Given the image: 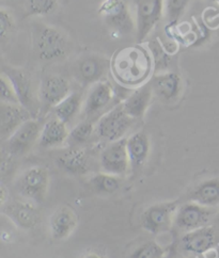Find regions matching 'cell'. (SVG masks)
Here are the masks:
<instances>
[{
	"instance_id": "1",
	"label": "cell",
	"mask_w": 219,
	"mask_h": 258,
	"mask_svg": "<svg viewBox=\"0 0 219 258\" xmlns=\"http://www.w3.org/2000/svg\"><path fill=\"white\" fill-rule=\"evenodd\" d=\"M154 68L151 52L141 44L118 49L111 60V72L118 84L139 88L147 82Z\"/></svg>"
},
{
	"instance_id": "10",
	"label": "cell",
	"mask_w": 219,
	"mask_h": 258,
	"mask_svg": "<svg viewBox=\"0 0 219 258\" xmlns=\"http://www.w3.org/2000/svg\"><path fill=\"white\" fill-rule=\"evenodd\" d=\"M211 219L212 211L208 207L190 201L178 208L173 225L180 232L186 234L207 226Z\"/></svg>"
},
{
	"instance_id": "38",
	"label": "cell",
	"mask_w": 219,
	"mask_h": 258,
	"mask_svg": "<svg viewBox=\"0 0 219 258\" xmlns=\"http://www.w3.org/2000/svg\"><path fill=\"white\" fill-rule=\"evenodd\" d=\"M206 2H212V3H216V2H219V0H206Z\"/></svg>"
},
{
	"instance_id": "20",
	"label": "cell",
	"mask_w": 219,
	"mask_h": 258,
	"mask_svg": "<svg viewBox=\"0 0 219 258\" xmlns=\"http://www.w3.org/2000/svg\"><path fill=\"white\" fill-rule=\"evenodd\" d=\"M56 162L59 168L73 175H83L89 170V155L80 146H70L60 152Z\"/></svg>"
},
{
	"instance_id": "4",
	"label": "cell",
	"mask_w": 219,
	"mask_h": 258,
	"mask_svg": "<svg viewBox=\"0 0 219 258\" xmlns=\"http://www.w3.org/2000/svg\"><path fill=\"white\" fill-rule=\"evenodd\" d=\"M18 195L24 199L41 204L47 196L49 187L48 171L42 167H31L25 170L14 182Z\"/></svg>"
},
{
	"instance_id": "13",
	"label": "cell",
	"mask_w": 219,
	"mask_h": 258,
	"mask_svg": "<svg viewBox=\"0 0 219 258\" xmlns=\"http://www.w3.org/2000/svg\"><path fill=\"white\" fill-rule=\"evenodd\" d=\"M2 207V214L22 229L29 230L40 223V211L29 201H8Z\"/></svg>"
},
{
	"instance_id": "9",
	"label": "cell",
	"mask_w": 219,
	"mask_h": 258,
	"mask_svg": "<svg viewBox=\"0 0 219 258\" xmlns=\"http://www.w3.org/2000/svg\"><path fill=\"white\" fill-rule=\"evenodd\" d=\"M127 138L109 143L99 156V164L103 172L123 176L131 169L129 153H127Z\"/></svg>"
},
{
	"instance_id": "3",
	"label": "cell",
	"mask_w": 219,
	"mask_h": 258,
	"mask_svg": "<svg viewBox=\"0 0 219 258\" xmlns=\"http://www.w3.org/2000/svg\"><path fill=\"white\" fill-rule=\"evenodd\" d=\"M98 14L109 30L118 36L130 35L136 31V24L126 0H103Z\"/></svg>"
},
{
	"instance_id": "29",
	"label": "cell",
	"mask_w": 219,
	"mask_h": 258,
	"mask_svg": "<svg viewBox=\"0 0 219 258\" xmlns=\"http://www.w3.org/2000/svg\"><path fill=\"white\" fill-rule=\"evenodd\" d=\"M148 48L154 63L155 72H165L170 64V56L160 41L152 40L148 43Z\"/></svg>"
},
{
	"instance_id": "5",
	"label": "cell",
	"mask_w": 219,
	"mask_h": 258,
	"mask_svg": "<svg viewBox=\"0 0 219 258\" xmlns=\"http://www.w3.org/2000/svg\"><path fill=\"white\" fill-rule=\"evenodd\" d=\"M134 121L135 119L125 112L122 104H119L97 119L95 133L101 139L112 143L123 139Z\"/></svg>"
},
{
	"instance_id": "17",
	"label": "cell",
	"mask_w": 219,
	"mask_h": 258,
	"mask_svg": "<svg viewBox=\"0 0 219 258\" xmlns=\"http://www.w3.org/2000/svg\"><path fill=\"white\" fill-rule=\"evenodd\" d=\"M217 234L213 226H204L184 234L181 239V246L187 254L201 256L216 246Z\"/></svg>"
},
{
	"instance_id": "28",
	"label": "cell",
	"mask_w": 219,
	"mask_h": 258,
	"mask_svg": "<svg viewBox=\"0 0 219 258\" xmlns=\"http://www.w3.org/2000/svg\"><path fill=\"white\" fill-rule=\"evenodd\" d=\"M59 0H25V16H47L57 10Z\"/></svg>"
},
{
	"instance_id": "24",
	"label": "cell",
	"mask_w": 219,
	"mask_h": 258,
	"mask_svg": "<svg viewBox=\"0 0 219 258\" xmlns=\"http://www.w3.org/2000/svg\"><path fill=\"white\" fill-rule=\"evenodd\" d=\"M190 201L205 207H214L219 204V179H206L197 185L190 192Z\"/></svg>"
},
{
	"instance_id": "11",
	"label": "cell",
	"mask_w": 219,
	"mask_h": 258,
	"mask_svg": "<svg viewBox=\"0 0 219 258\" xmlns=\"http://www.w3.org/2000/svg\"><path fill=\"white\" fill-rule=\"evenodd\" d=\"M42 126L34 118H30L18 127L6 141L7 153L11 156H23L39 142Z\"/></svg>"
},
{
	"instance_id": "18",
	"label": "cell",
	"mask_w": 219,
	"mask_h": 258,
	"mask_svg": "<svg viewBox=\"0 0 219 258\" xmlns=\"http://www.w3.org/2000/svg\"><path fill=\"white\" fill-rule=\"evenodd\" d=\"M154 95L160 101L170 104L176 101L182 91V78L175 72H162L150 80Z\"/></svg>"
},
{
	"instance_id": "34",
	"label": "cell",
	"mask_w": 219,
	"mask_h": 258,
	"mask_svg": "<svg viewBox=\"0 0 219 258\" xmlns=\"http://www.w3.org/2000/svg\"><path fill=\"white\" fill-rule=\"evenodd\" d=\"M80 258H107L106 255L99 250H96V248H89L83 255H81Z\"/></svg>"
},
{
	"instance_id": "19",
	"label": "cell",
	"mask_w": 219,
	"mask_h": 258,
	"mask_svg": "<svg viewBox=\"0 0 219 258\" xmlns=\"http://www.w3.org/2000/svg\"><path fill=\"white\" fill-rule=\"evenodd\" d=\"M30 118V112L21 105L0 104V137L3 141H7L18 127Z\"/></svg>"
},
{
	"instance_id": "8",
	"label": "cell",
	"mask_w": 219,
	"mask_h": 258,
	"mask_svg": "<svg viewBox=\"0 0 219 258\" xmlns=\"http://www.w3.org/2000/svg\"><path fill=\"white\" fill-rule=\"evenodd\" d=\"M111 71V60L97 54L81 57L73 66V76L83 86H90L104 80Z\"/></svg>"
},
{
	"instance_id": "21",
	"label": "cell",
	"mask_w": 219,
	"mask_h": 258,
	"mask_svg": "<svg viewBox=\"0 0 219 258\" xmlns=\"http://www.w3.org/2000/svg\"><path fill=\"white\" fill-rule=\"evenodd\" d=\"M126 146L130 157L131 169L133 171H138L143 168L148 161L151 150L150 138L148 134L143 131L133 134L131 137L127 138Z\"/></svg>"
},
{
	"instance_id": "6",
	"label": "cell",
	"mask_w": 219,
	"mask_h": 258,
	"mask_svg": "<svg viewBox=\"0 0 219 258\" xmlns=\"http://www.w3.org/2000/svg\"><path fill=\"white\" fill-rule=\"evenodd\" d=\"M136 12V38L144 42L165 13V0H133Z\"/></svg>"
},
{
	"instance_id": "23",
	"label": "cell",
	"mask_w": 219,
	"mask_h": 258,
	"mask_svg": "<svg viewBox=\"0 0 219 258\" xmlns=\"http://www.w3.org/2000/svg\"><path fill=\"white\" fill-rule=\"evenodd\" d=\"M69 135L68 125L54 116L42 126L38 144L42 149L59 147L68 142Z\"/></svg>"
},
{
	"instance_id": "14",
	"label": "cell",
	"mask_w": 219,
	"mask_h": 258,
	"mask_svg": "<svg viewBox=\"0 0 219 258\" xmlns=\"http://www.w3.org/2000/svg\"><path fill=\"white\" fill-rule=\"evenodd\" d=\"M71 93V85L67 78L59 75L46 76L41 80L38 100L44 109H53Z\"/></svg>"
},
{
	"instance_id": "22",
	"label": "cell",
	"mask_w": 219,
	"mask_h": 258,
	"mask_svg": "<svg viewBox=\"0 0 219 258\" xmlns=\"http://www.w3.org/2000/svg\"><path fill=\"white\" fill-rule=\"evenodd\" d=\"M153 95L152 86L149 81L133 91L121 104L125 112L132 118H142L150 106Z\"/></svg>"
},
{
	"instance_id": "32",
	"label": "cell",
	"mask_w": 219,
	"mask_h": 258,
	"mask_svg": "<svg viewBox=\"0 0 219 258\" xmlns=\"http://www.w3.org/2000/svg\"><path fill=\"white\" fill-rule=\"evenodd\" d=\"M0 99H2V103L5 104L20 105V100H18L11 81L4 73L0 75Z\"/></svg>"
},
{
	"instance_id": "15",
	"label": "cell",
	"mask_w": 219,
	"mask_h": 258,
	"mask_svg": "<svg viewBox=\"0 0 219 258\" xmlns=\"http://www.w3.org/2000/svg\"><path fill=\"white\" fill-rule=\"evenodd\" d=\"M114 97L115 90L108 81L102 80L94 84L90 89L83 107L86 118L94 121V117L98 115L101 117L102 112L112 104Z\"/></svg>"
},
{
	"instance_id": "36",
	"label": "cell",
	"mask_w": 219,
	"mask_h": 258,
	"mask_svg": "<svg viewBox=\"0 0 219 258\" xmlns=\"http://www.w3.org/2000/svg\"><path fill=\"white\" fill-rule=\"evenodd\" d=\"M8 201H9V199L6 198V189L4 186H2V206L5 205Z\"/></svg>"
},
{
	"instance_id": "27",
	"label": "cell",
	"mask_w": 219,
	"mask_h": 258,
	"mask_svg": "<svg viewBox=\"0 0 219 258\" xmlns=\"http://www.w3.org/2000/svg\"><path fill=\"white\" fill-rule=\"evenodd\" d=\"M95 123L92 119H84L72 129L69 135L68 144L70 146H81L86 144L95 133Z\"/></svg>"
},
{
	"instance_id": "25",
	"label": "cell",
	"mask_w": 219,
	"mask_h": 258,
	"mask_svg": "<svg viewBox=\"0 0 219 258\" xmlns=\"http://www.w3.org/2000/svg\"><path fill=\"white\" fill-rule=\"evenodd\" d=\"M83 107V95L80 92L73 91L52 110L54 116L68 125L74 121Z\"/></svg>"
},
{
	"instance_id": "37",
	"label": "cell",
	"mask_w": 219,
	"mask_h": 258,
	"mask_svg": "<svg viewBox=\"0 0 219 258\" xmlns=\"http://www.w3.org/2000/svg\"><path fill=\"white\" fill-rule=\"evenodd\" d=\"M216 222H217V224L219 225V214H218V216H217V218H216Z\"/></svg>"
},
{
	"instance_id": "7",
	"label": "cell",
	"mask_w": 219,
	"mask_h": 258,
	"mask_svg": "<svg viewBox=\"0 0 219 258\" xmlns=\"http://www.w3.org/2000/svg\"><path fill=\"white\" fill-rule=\"evenodd\" d=\"M178 202H162L149 206L141 216L142 228L152 235L165 233L175 223Z\"/></svg>"
},
{
	"instance_id": "30",
	"label": "cell",
	"mask_w": 219,
	"mask_h": 258,
	"mask_svg": "<svg viewBox=\"0 0 219 258\" xmlns=\"http://www.w3.org/2000/svg\"><path fill=\"white\" fill-rule=\"evenodd\" d=\"M190 0H165V17L169 26L178 24L185 13Z\"/></svg>"
},
{
	"instance_id": "31",
	"label": "cell",
	"mask_w": 219,
	"mask_h": 258,
	"mask_svg": "<svg viewBox=\"0 0 219 258\" xmlns=\"http://www.w3.org/2000/svg\"><path fill=\"white\" fill-rule=\"evenodd\" d=\"M165 250L154 240H148L137 245L129 258H162Z\"/></svg>"
},
{
	"instance_id": "33",
	"label": "cell",
	"mask_w": 219,
	"mask_h": 258,
	"mask_svg": "<svg viewBox=\"0 0 219 258\" xmlns=\"http://www.w3.org/2000/svg\"><path fill=\"white\" fill-rule=\"evenodd\" d=\"M13 28L14 20L11 13L3 8L2 11H0V35H2V39L5 40L8 38Z\"/></svg>"
},
{
	"instance_id": "26",
	"label": "cell",
	"mask_w": 219,
	"mask_h": 258,
	"mask_svg": "<svg viewBox=\"0 0 219 258\" xmlns=\"http://www.w3.org/2000/svg\"><path fill=\"white\" fill-rule=\"evenodd\" d=\"M90 185L98 195L112 196L120 189L121 177L105 172L97 173L90 178Z\"/></svg>"
},
{
	"instance_id": "2",
	"label": "cell",
	"mask_w": 219,
	"mask_h": 258,
	"mask_svg": "<svg viewBox=\"0 0 219 258\" xmlns=\"http://www.w3.org/2000/svg\"><path fill=\"white\" fill-rule=\"evenodd\" d=\"M31 33L33 53L41 61H62L72 50V43L69 36L57 27L35 23Z\"/></svg>"
},
{
	"instance_id": "35",
	"label": "cell",
	"mask_w": 219,
	"mask_h": 258,
	"mask_svg": "<svg viewBox=\"0 0 219 258\" xmlns=\"http://www.w3.org/2000/svg\"><path fill=\"white\" fill-rule=\"evenodd\" d=\"M201 258H219V246H214L211 250L200 256Z\"/></svg>"
},
{
	"instance_id": "12",
	"label": "cell",
	"mask_w": 219,
	"mask_h": 258,
	"mask_svg": "<svg viewBox=\"0 0 219 258\" xmlns=\"http://www.w3.org/2000/svg\"><path fill=\"white\" fill-rule=\"evenodd\" d=\"M3 73L10 79L11 84L16 92V95L20 100V105L26 110H28L33 116L38 111V100H36L32 81L28 73L22 69H16L9 66L3 68Z\"/></svg>"
},
{
	"instance_id": "16",
	"label": "cell",
	"mask_w": 219,
	"mask_h": 258,
	"mask_svg": "<svg viewBox=\"0 0 219 258\" xmlns=\"http://www.w3.org/2000/svg\"><path fill=\"white\" fill-rule=\"evenodd\" d=\"M78 226V215L68 205L59 206L49 217V233L54 240H65L69 238Z\"/></svg>"
}]
</instances>
